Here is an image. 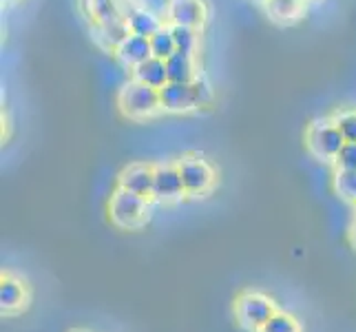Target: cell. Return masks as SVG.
Returning a JSON list of instances; mask_svg holds the SVG:
<instances>
[{
	"label": "cell",
	"mask_w": 356,
	"mask_h": 332,
	"mask_svg": "<svg viewBox=\"0 0 356 332\" xmlns=\"http://www.w3.org/2000/svg\"><path fill=\"white\" fill-rule=\"evenodd\" d=\"M27 286L24 281L11 277V275H3V281H0V308L7 315H14L20 308L27 306Z\"/></svg>",
	"instance_id": "obj_11"
},
{
	"label": "cell",
	"mask_w": 356,
	"mask_h": 332,
	"mask_svg": "<svg viewBox=\"0 0 356 332\" xmlns=\"http://www.w3.org/2000/svg\"><path fill=\"white\" fill-rule=\"evenodd\" d=\"M95 29H97V40H100L106 49H113V52L131 35L127 18H115V20L97 22Z\"/></svg>",
	"instance_id": "obj_14"
},
{
	"label": "cell",
	"mask_w": 356,
	"mask_h": 332,
	"mask_svg": "<svg viewBox=\"0 0 356 332\" xmlns=\"http://www.w3.org/2000/svg\"><path fill=\"white\" fill-rule=\"evenodd\" d=\"M179 173H181V182L184 189H186V195H204L213 189L215 184V171L211 168V164L206 159L197 157V155H186L179 159Z\"/></svg>",
	"instance_id": "obj_5"
},
{
	"label": "cell",
	"mask_w": 356,
	"mask_h": 332,
	"mask_svg": "<svg viewBox=\"0 0 356 332\" xmlns=\"http://www.w3.org/2000/svg\"><path fill=\"white\" fill-rule=\"evenodd\" d=\"M264 3H266V0H264Z\"/></svg>",
	"instance_id": "obj_25"
},
{
	"label": "cell",
	"mask_w": 356,
	"mask_h": 332,
	"mask_svg": "<svg viewBox=\"0 0 356 332\" xmlns=\"http://www.w3.org/2000/svg\"><path fill=\"white\" fill-rule=\"evenodd\" d=\"M266 11L277 22H294L303 14V0H266Z\"/></svg>",
	"instance_id": "obj_16"
},
{
	"label": "cell",
	"mask_w": 356,
	"mask_h": 332,
	"mask_svg": "<svg viewBox=\"0 0 356 332\" xmlns=\"http://www.w3.org/2000/svg\"><path fill=\"white\" fill-rule=\"evenodd\" d=\"M113 54L118 58V63L124 69H135L138 65L146 63L149 58H153L149 38H144V35H135V33H131Z\"/></svg>",
	"instance_id": "obj_10"
},
{
	"label": "cell",
	"mask_w": 356,
	"mask_h": 332,
	"mask_svg": "<svg viewBox=\"0 0 356 332\" xmlns=\"http://www.w3.org/2000/svg\"><path fill=\"white\" fill-rule=\"evenodd\" d=\"M149 217V200L142 195H135L127 189H115L108 200V219L118 228L133 230L140 228Z\"/></svg>",
	"instance_id": "obj_3"
},
{
	"label": "cell",
	"mask_w": 356,
	"mask_h": 332,
	"mask_svg": "<svg viewBox=\"0 0 356 332\" xmlns=\"http://www.w3.org/2000/svg\"><path fill=\"white\" fill-rule=\"evenodd\" d=\"M186 195L181 182V173L177 164L155 166V184H153V200L157 202H177Z\"/></svg>",
	"instance_id": "obj_8"
},
{
	"label": "cell",
	"mask_w": 356,
	"mask_h": 332,
	"mask_svg": "<svg viewBox=\"0 0 356 332\" xmlns=\"http://www.w3.org/2000/svg\"><path fill=\"white\" fill-rule=\"evenodd\" d=\"M168 82H195L197 80V69H195V56L175 52L166 60Z\"/></svg>",
	"instance_id": "obj_15"
},
{
	"label": "cell",
	"mask_w": 356,
	"mask_h": 332,
	"mask_svg": "<svg viewBox=\"0 0 356 332\" xmlns=\"http://www.w3.org/2000/svg\"><path fill=\"white\" fill-rule=\"evenodd\" d=\"M166 20L168 24L202 29L208 20V7L204 0H168Z\"/></svg>",
	"instance_id": "obj_7"
},
{
	"label": "cell",
	"mask_w": 356,
	"mask_h": 332,
	"mask_svg": "<svg viewBox=\"0 0 356 332\" xmlns=\"http://www.w3.org/2000/svg\"><path fill=\"white\" fill-rule=\"evenodd\" d=\"M151 52L155 58L159 60H168L170 56H173L177 52V47H175V38H173V29H170V24H164L162 29L155 31L151 38Z\"/></svg>",
	"instance_id": "obj_17"
},
{
	"label": "cell",
	"mask_w": 356,
	"mask_h": 332,
	"mask_svg": "<svg viewBox=\"0 0 356 332\" xmlns=\"http://www.w3.org/2000/svg\"><path fill=\"white\" fill-rule=\"evenodd\" d=\"M133 73V80L149 84L153 89H162L164 84L168 82V71H166V60H159V58H149L146 63L138 65L135 69H131Z\"/></svg>",
	"instance_id": "obj_12"
},
{
	"label": "cell",
	"mask_w": 356,
	"mask_h": 332,
	"mask_svg": "<svg viewBox=\"0 0 356 332\" xmlns=\"http://www.w3.org/2000/svg\"><path fill=\"white\" fill-rule=\"evenodd\" d=\"M334 122L346 142H356V111H339L334 116Z\"/></svg>",
	"instance_id": "obj_21"
},
{
	"label": "cell",
	"mask_w": 356,
	"mask_h": 332,
	"mask_svg": "<svg viewBox=\"0 0 356 332\" xmlns=\"http://www.w3.org/2000/svg\"><path fill=\"white\" fill-rule=\"evenodd\" d=\"M159 102L166 113H188V111L202 106L195 82H166L159 89Z\"/></svg>",
	"instance_id": "obj_6"
},
{
	"label": "cell",
	"mask_w": 356,
	"mask_h": 332,
	"mask_svg": "<svg viewBox=\"0 0 356 332\" xmlns=\"http://www.w3.org/2000/svg\"><path fill=\"white\" fill-rule=\"evenodd\" d=\"M343 144H346V138L337 127L334 118H318L305 131V146L318 162H334Z\"/></svg>",
	"instance_id": "obj_2"
},
{
	"label": "cell",
	"mask_w": 356,
	"mask_h": 332,
	"mask_svg": "<svg viewBox=\"0 0 356 332\" xmlns=\"http://www.w3.org/2000/svg\"><path fill=\"white\" fill-rule=\"evenodd\" d=\"M337 168H348V171H356V142H346L343 149L339 151L337 159H334Z\"/></svg>",
	"instance_id": "obj_22"
},
{
	"label": "cell",
	"mask_w": 356,
	"mask_h": 332,
	"mask_svg": "<svg viewBox=\"0 0 356 332\" xmlns=\"http://www.w3.org/2000/svg\"><path fill=\"white\" fill-rule=\"evenodd\" d=\"M275 313H277L275 301L261 292H243L235 301L237 322L241 324V328L250 332H259L273 319Z\"/></svg>",
	"instance_id": "obj_4"
},
{
	"label": "cell",
	"mask_w": 356,
	"mask_h": 332,
	"mask_svg": "<svg viewBox=\"0 0 356 332\" xmlns=\"http://www.w3.org/2000/svg\"><path fill=\"white\" fill-rule=\"evenodd\" d=\"M259 332H301L297 319H294L292 315H286V313H275L273 319L259 330Z\"/></svg>",
	"instance_id": "obj_20"
},
{
	"label": "cell",
	"mask_w": 356,
	"mask_h": 332,
	"mask_svg": "<svg viewBox=\"0 0 356 332\" xmlns=\"http://www.w3.org/2000/svg\"><path fill=\"white\" fill-rule=\"evenodd\" d=\"M195 87H197V93H200V102H202V106L213 100V91H211V87H208V84H206L202 78L195 80Z\"/></svg>",
	"instance_id": "obj_23"
},
{
	"label": "cell",
	"mask_w": 356,
	"mask_h": 332,
	"mask_svg": "<svg viewBox=\"0 0 356 332\" xmlns=\"http://www.w3.org/2000/svg\"><path fill=\"white\" fill-rule=\"evenodd\" d=\"M115 102H118L120 113L129 120H149L162 111L159 91L133 78L118 89Z\"/></svg>",
	"instance_id": "obj_1"
},
{
	"label": "cell",
	"mask_w": 356,
	"mask_h": 332,
	"mask_svg": "<svg viewBox=\"0 0 356 332\" xmlns=\"http://www.w3.org/2000/svg\"><path fill=\"white\" fill-rule=\"evenodd\" d=\"M352 239H354V244H356V221H354V226H352Z\"/></svg>",
	"instance_id": "obj_24"
},
{
	"label": "cell",
	"mask_w": 356,
	"mask_h": 332,
	"mask_svg": "<svg viewBox=\"0 0 356 332\" xmlns=\"http://www.w3.org/2000/svg\"><path fill=\"white\" fill-rule=\"evenodd\" d=\"M332 189L341 200L356 204V171L337 168L332 177Z\"/></svg>",
	"instance_id": "obj_18"
},
{
	"label": "cell",
	"mask_w": 356,
	"mask_h": 332,
	"mask_svg": "<svg viewBox=\"0 0 356 332\" xmlns=\"http://www.w3.org/2000/svg\"><path fill=\"white\" fill-rule=\"evenodd\" d=\"M153 184H155V166L149 164H131L118 177L120 189L142 195L146 200H153Z\"/></svg>",
	"instance_id": "obj_9"
},
{
	"label": "cell",
	"mask_w": 356,
	"mask_h": 332,
	"mask_svg": "<svg viewBox=\"0 0 356 332\" xmlns=\"http://www.w3.org/2000/svg\"><path fill=\"white\" fill-rule=\"evenodd\" d=\"M170 29H173V38H175L177 52L188 54V56L197 54V47H200V29L179 27V24H170Z\"/></svg>",
	"instance_id": "obj_19"
},
{
	"label": "cell",
	"mask_w": 356,
	"mask_h": 332,
	"mask_svg": "<svg viewBox=\"0 0 356 332\" xmlns=\"http://www.w3.org/2000/svg\"><path fill=\"white\" fill-rule=\"evenodd\" d=\"M127 22L129 29L135 35H144V38H151L155 31H159L164 27L162 20H159L151 9L146 7H133L127 11Z\"/></svg>",
	"instance_id": "obj_13"
}]
</instances>
